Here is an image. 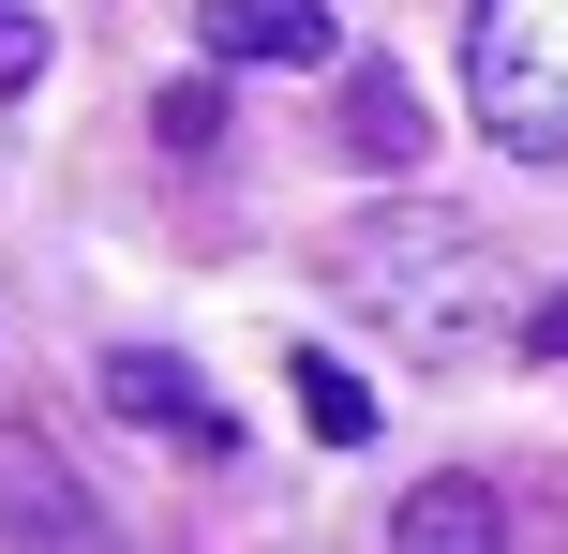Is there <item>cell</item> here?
<instances>
[{
    "mask_svg": "<svg viewBox=\"0 0 568 554\" xmlns=\"http://www.w3.org/2000/svg\"><path fill=\"white\" fill-rule=\"evenodd\" d=\"M524 360H568V285L539 300V315H524Z\"/></svg>",
    "mask_w": 568,
    "mask_h": 554,
    "instance_id": "cell-10",
    "label": "cell"
},
{
    "mask_svg": "<svg viewBox=\"0 0 568 554\" xmlns=\"http://www.w3.org/2000/svg\"><path fill=\"white\" fill-rule=\"evenodd\" d=\"M344 150H359V165H419V90L359 75V90H344Z\"/></svg>",
    "mask_w": 568,
    "mask_h": 554,
    "instance_id": "cell-7",
    "label": "cell"
},
{
    "mask_svg": "<svg viewBox=\"0 0 568 554\" xmlns=\"http://www.w3.org/2000/svg\"><path fill=\"white\" fill-rule=\"evenodd\" d=\"M284 390H300V420H314V435H329V450H359V435H374V390L344 375L329 345H300V375H284Z\"/></svg>",
    "mask_w": 568,
    "mask_h": 554,
    "instance_id": "cell-8",
    "label": "cell"
},
{
    "mask_svg": "<svg viewBox=\"0 0 568 554\" xmlns=\"http://www.w3.org/2000/svg\"><path fill=\"white\" fill-rule=\"evenodd\" d=\"M30 90H45V16L0 0V105H30Z\"/></svg>",
    "mask_w": 568,
    "mask_h": 554,
    "instance_id": "cell-9",
    "label": "cell"
},
{
    "mask_svg": "<svg viewBox=\"0 0 568 554\" xmlns=\"http://www.w3.org/2000/svg\"><path fill=\"white\" fill-rule=\"evenodd\" d=\"M0 525H16V540H45V554H105V525L75 510V480H60L45 450H16V435H0Z\"/></svg>",
    "mask_w": 568,
    "mask_h": 554,
    "instance_id": "cell-6",
    "label": "cell"
},
{
    "mask_svg": "<svg viewBox=\"0 0 568 554\" xmlns=\"http://www.w3.org/2000/svg\"><path fill=\"white\" fill-rule=\"evenodd\" d=\"M344 285H359L419 360H479L494 315H509V285H494V255L464 225H374V240H344Z\"/></svg>",
    "mask_w": 568,
    "mask_h": 554,
    "instance_id": "cell-1",
    "label": "cell"
},
{
    "mask_svg": "<svg viewBox=\"0 0 568 554\" xmlns=\"http://www.w3.org/2000/svg\"><path fill=\"white\" fill-rule=\"evenodd\" d=\"M389 554H524V540H509V495L494 480H419L389 510Z\"/></svg>",
    "mask_w": 568,
    "mask_h": 554,
    "instance_id": "cell-5",
    "label": "cell"
},
{
    "mask_svg": "<svg viewBox=\"0 0 568 554\" xmlns=\"http://www.w3.org/2000/svg\"><path fill=\"white\" fill-rule=\"evenodd\" d=\"M195 46L225 75H314L344 30H329V0H195Z\"/></svg>",
    "mask_w": 568,
    "mask_h": 554,
    "instance_id": "cell-4",
    "label": "cell"
},
{
    "mask_svg": "<svg viewBox=\"0 0 568 554\" xmlns=\"http://www.w3.org/2000/svg\"><path fill=\"white\" fill-rule=\"evenodd\" d=\"M464 120L524 165H568V0H479L464 30Z\"/></svg>",
    "mask_w": 568,
    "mask_h": 554,
    "instance_id": "cell-2",
    "label": "cell"
},
{
    "mask_svg": "<svg viewBox=\"0 0 568 554\" xmlns=\"http://www.w3.org/2000/svg\"><path fill=\"white\" fill-rule=\"evenodd\" d=\"M105 405L135 420V435H165V450H195V465H225L240 450V420L195 390V360H165V345H105Z\"/></svg>",
    "mask_w": 568,
    "mask_h": 554,
    "instance_id": "cell-3",
    "label": "cell"
}]
</instances>
